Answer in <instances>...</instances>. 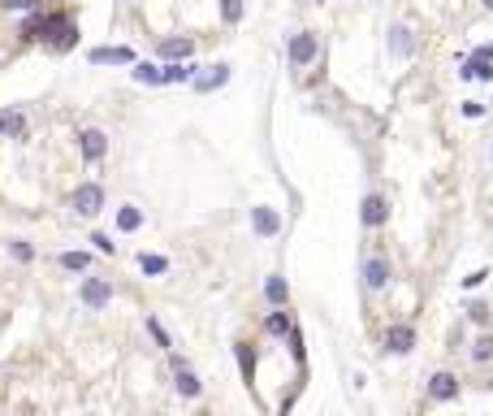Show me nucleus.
Listing matches in <instances>:
<instances>
[{
    "mask_svg": "<svg viewBox=\"0 0 493 416\" xmlns=\"http://www.w3.org/2000/svg\"><path fill=\"white\" fill-rule=\"evenodd\" d=\"M5 9H39V0H0Z\"/></svg>",
    "mask_w": 493,
    "mask_h": 416,
    "instance_id": "72a5a7b5",
    "label": "nucleus"
},
{
    "mask_svg": "<svg viewBox=\"0 0 493 416\" xmlns=\"http://www.w3.org/2000/svg\"><path fill=\"white\" fill-rule=\"evenodd\" d=\"M134 66V52L130 48H91V66Z\"/></svg>",
    "mask_w": 493,
    "mask_h": 416,
    "instance_id": "f8f14e48",
    "label": "nucleus"
},
{
    "mask_svg": "<svg viewBox=\"0 0 493 416\" xmlns=\"http://www.w3.org/2000/svg\"><path fill=\"white\" fill-rule=\"evenodd\" d=\"M290 351H295V360L303 364V334H299L295 326H290Z\"/></svg>",
    "mask_w": 493,
    "mask_h": 416,
    "instance_id": "2f4dec72",
    "label": "nucleus"
},
{
    "mask_svg": "<svg viewBox=\"0 0 493 416\" xmlns=\"http://www.w3.org/2000/svg\"><path fill=\"white\" fill-rule=\"evenodd\" d=\"M78 152H83V161H104L108 156V135L95 130V126L78 130Z\"/></svg>",
    "mask_w": 493,
    "mask_h": 416,
    "instance_id": "39448f33",
    "label": "nucleus"
},
{
    "mask_svg": "<svg viewBox=\"0 0 493 416\" xmlns=\"http://www.w3.org/2000/svg\"><path fill=\"white\" fill-rule=\"evenodd\" d=\"M9 251H14L18 260H35V247H31V243H22V239H14V243H9Z\"/></svg>",
    "mask_w": 493,
    "mask_h": 416,
    "instance_id": "c756f323",
    "label": "nucleus"
},
{
    "mask_svg": "<svg viewBox=\"0 0 493 416\" xmlns=\"http://www.w3.org/2000/svg\"><path fill=\"white\" fill-rule=\"evenodd\" d=\"M139 226H143V208H134V204L117 208V230H122V234H134Z\"/></svg>",
    "mask_w": 493,
    "mask_h": 416,
    "instance_id": "a211bd4d",
    "label": "nucleus"
},
{
    "mask_svg": "<svg viewBox=\"0 0 493 416\" xmlns=\"http://www.w3.org/2000/svg\"><path fill=\"white\" fill-rule=\"evenodd\" d=\"M251 230H255L260 239H272V234H282V213H277V208H268V204L251 208Z\"/></svg>",
    "mask_w": 493,
    "mask_h": 416,
    "instance_id": "0eeeda50",
    "label": "nucleus"
},
{
    "mask_svg": "<svg viewBox=\"0 0 493 416\" xmlns=\"http://www.w3.org/2000/svg\"><path fill=\"white\" fill-rule=\"evenodd\" d=\"M91 243H95V247H100L104 256H113V251H117V243H113V239H108L104 230H95V234H91Z\"/></svg>",
    "mask_w": 493,
    "mask_h": 416,
    "instance_id": "c85d7f7f",
    "label": "nucleus"
},
{
    "mask_svg": "<svg viewBox=\"0 0 493 416\" xmlns=\"http://www.w3.org/2000/svg\"><path fill=\"white\" fill-rule=\"evenodd\" d=\"M415 52V35H411V26H390V57H411Z\"/></svg>",
    "mask_w": 493,
    "mask_h": 416,
    "instance_id": "9d476101",
    "label": "nucleus"
},
{
    "mask_svg": "<svg viewBox=\"0 0 493 416\" xmlns=\"http://www.w3.org/2000/svg\"><path fill=\"white\" fill-rule=\"evenodd\" d=\"M234 355H238V364H243V378H247V386H251V369H255V360H251L247 343H234Z\"/></svg>",
    "mask_w": 493,
    "mask_h": 416,
    "instance_id": "a878e982",
    "label": "nucleus"
},
{
    "mask_svg": "<svg viewBox=\"0 0 493 416\" xmlns=\"http://www.w3.org/2000/svg\"><path fill=\"white\" fill-rule=\"evenodd\" d=\"M428 399H433V403H450V399H459V378L446 373V369H442V373H433V378H428Z\"/></svg>",
    "mask_w": 493,
    "mask_h": 416,
    "instance_id": "6e6552de",
    "label": "nucleus"
},
{
    "mask_svg": "<svg viewBox=\"0 0 493 416\" xmlns=\"http://www.w3.org/2000/svg\"><path fill=\"white\" fill-rule=\"evenodd\" d=\"M480 5H484V9H493V0H480Z\"/></svg>",
    "mask_w": 493,
    "mask_h": 416,
    "instance_id": "e433bc0d",
    "label": "nucleus"
},
{
    "mask_svg": "<svg viewBox=\"0 0 493 416\" xmlns=\"http://www.w3.org/2000/svg\"><path fill=\"white\" fill-rule=\"evenodd\" d=\"M472 321H489V308L484 303H472Z\"/></svg>",
    "mask_w": 493,
    "mask_h": 416,
    "instance_id": "c9c22d12",
    "label": "nucleus"
},
{
    "mask_svg": "<svg viewBox=\"0 0 493 416\" xmlns=\"http://www.w3.org/2000/svg\"><path fill=\"white\" fill-rule=\"evenodd\" d=\"M130 78H134V83H147V87H160V66H147V61H134V70H130Z\"/></svg>",
    "mask_w": 493,
    "mask_h": 416,
    "instance_id": "5701e85b",
    "label": "nucleus"
},
{
    "mask_svg": "<svg viewBox=\"0 0 493 416\" xmlns=\"http://www.w3.org/2000/svg\"><path fill=\"white\" fill-rule=\"evenodd\" d=\"M459 78H480V83H493V61H476V57H467V61H463V70H459Z\"/></svg>",
    "mask_w": 493,
    "mask_h": 416,
    "instance_id": "aec40b11",
    "label": "nucleus"
},
{
    "mask_svg": "<svg viewBox=\"0 0 493 416\" xmlns=\"http://www.w3.org/2000/svg\"><path fill=\"white\" fill-rule=\"evenodd\" d=\"M472 360H476V364H489V360H493V334H480V338L472 343Z\"/></svg>",
    "mask_w": 493,
    "mask_h": 416,
    "instance_id": "b1692460",
    "label": "nucleus"
},
{
    "mask_svg": "<svg viewBox=\"0 0 493 416\" xmlns=\"http://www.w3.org/2000/svg\"><path fill=\"white\" fill-rule=\"evenodd\" d=\"M316 57H320V35H316V31H299V35H290V43H286V61H290L295 70L312 66Z\"/></svg>",
    "mask_w": 493,
    "mask_h": 416,
    "instance_id": "f257e3e1",
    "label": "nucleus"
},
{
    "mask_svg": "<svg viewBox=\"0 0 493 416\" xmlns=\"http://www.w3.org/2000/svg\"><path fill=\"white\" fill-rule=\"evenodd\" d=\"M484 278H489V269H476V274H467V278H463V291H476Z\"/></svg>",
    "mask_w": 493,
    "mask_h": 416,
    "instance_id": "7c9ffc66",
    "label": "nucleus"
},
{
    "mask_svg": "<svg viewBox=\"0 0 493 416\" xmlns=\"http://www.w3.org/2000/svg\"><path fill=\"white\" fill-rule=\"evenodd\" d=\"M359 222H364L368 230L390 226V199H386V195H364V204H359Z\"/></svg>",
    "mask_w": 493,
    "mask_h": 416,
    "instance_id": "f03ea898",
    "label": "nucleus"
},
{
    "mask_svg": "<svg viewBox=\"0 0 493 416\" xmlns=\"http://www.w3.org/2000/svg\"><path fill=\"white\" fill-rule=\"evenodd\" d=\"M230 83V66H208L203 74H195V91H216Z\"/></svg>",
    "mask_w": 493,
    "mask_h": 416,
    "instance_id": "ddd939ff",
    "label": "nucleus"
},
{
    "mask_svg": "<svg viewBox=\"0 0 493 416\" xmlns=\"http://www.w3.org/2000/svg\"><path fill=\"white\" fill-rule=\"evenodd\" d=\"M191 52H195V39H186V35L160 43V57H164V61H191Z\"/></svg>",
    "mask_w": 493,
    "mask_h": 416,
    "instance_id": "dca6fc26",
    "label": "nucleus"
},
{
    "mask_svg": "<svg viewBox=\"0 0 493 416\" xmlns=\"http://www.w3.org/2000/svg\"><path fill=\"white\" fill-rule=\"evenodd\" d=\"M43 18H48V14H43V5H39V9H31V18L22 22V31H18V35H22L26 43H35V39H43Z\"/></svg>",
    "mask_w": 493,
    "mask_h": 416,
    "instance_id": "6ab92c4d",
    "label": "nucleus"
},
{
    "mask_svg": "<svg viewBox=\"0 0 493 416\" xmlns=\"http://www.w3.org/2000/svg\"><path fill=\"white\" fill-rule=\"evenodd\" d=\"M221 18L234 26V22H243V0H221Z\"/></svg>",
    "mask_w": 493,
    "mask_h": 416,
    "instance_id": "bb28decb",
    "label": "nucleus"
},
{
    "mask_svg": "<svg viewBox=\"0 0 493 416\" xmlns=\"http://www.w3.org/2000/svg\"><path fill=\"white\" fill-rule=\"evenodd\" d=\"M0 135L5 139H26V113L22 109H5L0 113Z\"/></svg>",
    "mask_w": 493,
    "mask_h": 416,
    "instance_id": "4468645a",
    "label": "nucleus"
},
{
    "mask_svg": "<svg viewBox=\"0 0 493 416\" xmlns=\"http://www.w3.org/2000/svg\"><path fill=\"white\" fill-rule=\"evenodd\" d=\"M74 208H78L83 217L104 213V187H100V182H78V191H74Z\"/></svg>",
    "mask_w": 493,
    "mask_h": 416,
    "instance_id": "7ed1b4c3",
    "label": "nucleus"
},
{
    "mask_svg": "<svg viewBox=\"0 0 493 416\" xmlns=\"http://www.w3.org/2000/svg\"><path fill=\"white\" fill-rule=\"evenodd\" d=\"M57 265H61V269H70V274H87L91 256H87V251H61V256H57Z\"/></svg>",
    "mask_w": 493,
    "mask_h": 416,
    "instance_id": "412c9836",
    "label": "nucleus"
},
{
    "mask_svg": "<svg viewBox=\"0 0 493 416\" xmlns=\"http://www.w3.org/2000/svg\"><path fill=\"white\" fill-rule=\"evenodd\" d=\"M195 61H169V66H160V83H195Z\"/></svg>",
    "mask_w": 493,
    "mask_h": 416,
    "instance_id": "2eb2a0df",
    "label": "nucleus"
},
{
    "mask_svg": "<svg viewBox=\"0 0 493 416\" xmlns=\"http://www.w3.org/2000/svg\"><path fill=\"white\" fill-rule=\"evenodd\" d=\"M264 299H268L272 308H286V303H290V282H286L282 274H272V278H264Z\"/></svg>",
    "mask_w": 493,
    "mask_h": 416,
    "instance_id": "9b49d317",
    "label": "nucleus"
},
{
    "mask_svg": "<svg viewBox=\"0 0 493 416\" xmlns=\"http://www.w3.org/2000/svg\"><path fill=\"white\" fill-rule=\"evenodd\" d=\"M174 378H178V395H182V399H195V395L203 390V386H199V378L191 373V364H182V369H174Z\"/></svg>",
    "mask_w": 493,
    "mask_h": 416,
    "instance_id": "f3484780",
    "label": "nucleus"
},
{
    "mask_svg": "<svg viewBox=\"0 0 493 416\" xmlns=\"http://www.w3.org/2000/svg\"><path fill=\"white\" fill-rule=\"evenodd\" d=\"M463 118H472V122L484 118V104H480V100H467V104H463Z\"/></svg>",
    "mask_w": 493,
    "mask_h": 416,
    "instance_id": "473e14b6",
    "label": "nucleus"
},
{
    "mask_svg": "<svg viewBox=\"0 0 493 416\" xmlns=\"http://www.w3.org/2000/svg\"><path fill=\"white\" fill-rule=\"evenodd\" d=\"M415 347V326H390L386 330V351L390 355H407Z\"/></svg>",
    "mask_w": 493,
    "mask_h": 416,
    "instance_id": "1a4fd4ad",
    "label": "nucleus"
},
{
    "mask_svg": "<svg viewBox=\"0 0 493 416\" xmlns=\"http://www.w3.org/2000/svg\"><path fill=\"white\" fill-rule=\"evenodd\" d=\"M78 299H83V308L100 312L108 299H113V286H108L104 278H83V286H78Z\"/></svg>",
    "mask_w": 493,
    "mask_h": 416,
    "instance_id": "20e7f679",
    "label": "nucleus"
},
{
    "mask_svg": "<svg viewBox=\"0 0 493 416\" xmlns=\"http://www.w3.org/2000/svg\"><path fill=\"white\" fill-rule=\"evenodd\" d=\"M472 57H476V61H493V43H480V48L472 52Z\"/></svg>",
    "mask_w": 493,
    "mask_h": 416,
    "instance_id": "f704fd0d",
    "label": "nucleus"
},
{
    "mask_svg": "<svg viewBox=\"0 0 493 416\" xmlns=\"http://www.w3.org/2000/svg\"><path fill=\"white\" fill-rule=\"evenodd\" d=\"M264 330H268L272 338H286V334H290V317H286V308H277V312H268V321H264Z\"/></svg>",
    "mask_w": 493,
    "mask_h": 416,
    "instance_id": "4be33fe9",
    "label": "nucleus"
},
{
    "mask_svg": "<svg viewBox=\"0 0 493 416\" xmlns=\"http://www.w3.org/2000/svg\"><path fill=\"white\" fill-rule=\"evenodd\" d=\"M139 269L156 278V274H164V269H169V260H164V256H147V251H143V256H139Z\"/></svg>",
    "mask_w": 493,
    "mask_h": 416,
    "instance_id": "393cba45",
    "label": "nucleus"
},
{
    "mask_svg": "<svg viewBox=\"0 0 493 416\" xmlns=\"http://www.w3.org/2000/svg\"><path fill=\"white\" fill-rule=\"evenodd\" d=\"M147 334H152V338H156V347H164V351L174 347V343H169V334H164V326H160L156 317H147Z\"/></svg>",
    "mask_w": 493,
    "mask_h": 416,
    "instance_id": "cd10ccee",
    "label": "nucleus"
},
{
    "mask_svg": "<svg viewBox=\"0 0 493 416\" xmlns=\"http://www.w3.org/2000/svg\"><path fill=\"white\" fill-rule=\"evenodd\" d=\"M390 278H394V269H390L386 256H368V260H364V282H368V291H386Z\"/></svg>",
    "mask_w": 493,
    "mask_h": 416,
    "instance_id": "423d86ee",
    "label": "nucleus"
}]
</instances>
